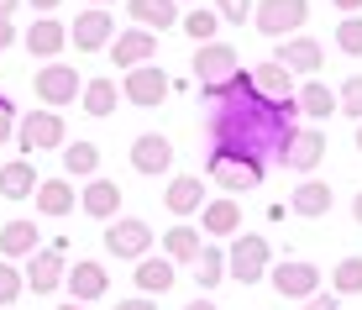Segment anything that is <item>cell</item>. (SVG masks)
<instances>
[{"label": "cell", "mask_w": 362, "mask_h": 310, "mask_svg": "<svg viewBox=\"0 0 362 310\" xmlns=\"http://www.w3.org/2000/svg\"><path fill=\"white\" fill-rule=\"evenodd\" d=\"M199 101L210 105V147H231V153H252L273 163L284 137L299 121V101H268L257 90L252 69H236L226 84L199 90Z\"/></svg>", "instance_id": "1"}, {"label": "cell", "mask_w": 362, "mask_h": 310, "mask_svg": "<svg viewBox=\"0 0 362 310\" xmlns=\"http://www.w3.org/2000/svg\"><path fill=\"white\" fill-rule=\"evenodd\" d=\"M205 179L216 184L221 195H247L268 179V163L252 153H231V147H210V163H205Z\"/></svg>", "instance_id": "2"}, {"label": "cell", "mask_w": 362, "mask_h": 310, "mask_svg": "<svg viewBox=\"0 0 362 310\" xmlns=\"http://www.w3.org/2000/svg\"><path fill=\"white\" fill-rule=\"evenodd\" d=\"M268 268H273V247H268V237L263 231H236L231 237V247H226V279H236V284H263L268 279Z\"/></svg>", "instance_id": "3"}, {"label": "cell", "mask_w": 362, "mask_h": 310, "mask_svg": "<svg viewBox=\"0 0 362 310\" xmlns=\"http://www.w3.org/2000/svg\"><path fill=\"white\" fill-rule=\"evenodd\" d=\"M64 116L58 110H27V116L16 121V147L21 153H53V147H69V137H64Z\"/></svg>", "instance_id": "4"}, {"label": "cell", "mask_w": 362, "mask_h": 310, "mask_svg": "<svg viewBox=\"0 0 362 310\" xmlns=\"http://www.w3.org/2000/svg\"><path fill=\"white\" fill-rule=\"evenodd\" d=\"M32 90H37V105H42V110H64V105H74L84 95V84H79V69L42 64V69H37V79H32Z\"/></svg>", "instance_id": "5"}, {"label": "cell", "mask_w": 362, "mask_h": 310, "mask_svg": "<svg viewBox=\"0 0 362 310\" xmlns=\"http://www.w3.org/2000/svg\"><path fill=\"white\" fill-rule=\"evenodd\" d=\"M310 21V0H257L252 27L263 37H299V27Z\"/></svg>", "instance_id": "6"}, {"label": "cell", "mask_w": 362, "mask_h": 310, "mask_svg": "<svg viewBox=\"0 0 362 310\" xmlns=\"http://www.w3.org/2000/svg\"><path fill=\"white\" fill-rule=\"evenodd\" d=\"M268 284L284 300H310V294H320V268L310 263V258H279V263L268 268Z\"/></svg>", "instance_id": "7"}, {"label": "cell", "mask_w": 362, "mask_h": 310, "mask_svg": "<svg viewBox=\"0 0 362 310\" xmlns=\"http://www.w3.org/2000/svg\"><path fill=\"white\" fill-rule=\"evenodd\" d=\"M320 158H326V132L294 127L289 137H284V147H279V158H273V163H284L289 173H315Z\"/></svg>", "instance_id": "8"}, {"label": "cell", "mask_w": 362, "mask_h": 310, "mask_svg": "<svg viewBox=\"0 0 362 310\" xmlns=\"http://www.w3.org/2000/svg\"><path fill=\"white\" fill-rule=\"evenodd\" d=\"M105 253L142 263V258L153 253V226H147V221H136V216H116V221L105 226Z\"/></svg>", "instance_id": "9"}, {"label": "cell", "mask_w": 362, "mask_h": 310, "mask_svg": "<svg viewBox=\"0 0 362 310\" xmlns=\"http://www.w3.org/2000/svg\"><path fill=\"white\" fill-rule=\"evenodd\" d=\"M69 42L79 47V53H100V47H110V42H116V16L100 11V6L79 11V16L69 21Z\"/></svg>", "instance_id": "10"}, {"label": "cell", "mask_w": 362, "mask_h": 310, "mask_svg": "<svg viewBox=\"0 0 362 310\" xmlns=\"http://www.w3.org/2000/svg\"><path fill=\"white\" fill-rule=\"evenodd\" d=\"M168 90H173V79L158 64H147V69H132L127 79H121V101H132V105H142V110H153V105H163L168 101Z\"/></svg>", "instance_id": "11"}, {"label": "cell", "mask_w": 362, "mask_h": 310, "mask_svg": "<svg viewBox=\"0 0 362 310\" xmlns=\"http://www.w3.org/2000/svg\"><path fill=\"white\" fill-rule=\"evenodd\" d=\"M110 53V64H116L121 74H132V69H147L158 58V32H142V27H127L116 37V42L105 47Z\"/></svg>", "instance_id": "12"}, {"label": "cell", "mask_w": 362, "mask_h": 310, "mask_svg": "<svg viewBox=\"0 0 362 310\" xmlns=\"http://www.w3.org/2000/svg\"><path fill=\"white\" fill-rule=\"evenodd\" d=\"M132 168L147 173V179L173 173V142L163 137V132H136L132 137Z\"/></svg>", "instance_id": "13"}, {"label": "cell", "mask_w": 362, "mask_h": 310, "mask_svg": "<svg viewBox=\"0 0 362 310\" xmlns=\"http://www.w3.org/2000/svg\"><path fill=\"white\" fill-rule=\"evenodd\" d=\"M236 69H242V64H236L231 42H205V47H194V58H189V74L205 84V90H210V84H226Z\"/></svg>", "instance_id": "14"}, {"label": "cell", "mask_w": 362, "mask_h": 310, "mask_svg": "<svg viewBox=\"0 0 362 310\" xmlns=\"http://www.w3.org/2000/svg\"><path fill=\"white\" fill-rule=\"evenodd\" d=\"M64 279H69L64 242H53V247H37V253L27 258V289H37V294H53V289H64Z\"/></svg>", "instance_id": "15"}, {"label": "cell", "mask_w": 362, "mask_h": 310, "mask_svg": "<svg viewBox=\"0 0 362 310\" xmlns=\"http://www.w3.org/2000/svg\"><path fill=\"white\" fill-rule=\"evenodd\" d=\"M64 289H69L79 305H90V300H105V289H110V274L95 263V258H79V263H69V279H64Z\"/></svg>", "instance_id": "16"}, {"label": "cell", "mask_w": 362, "mask_h": 310, "mask_svg": "<svg viewBox=\"0 0 362 310\" xmlns=\"http://www.w3.org/2000/svg\"><path fill=\"white\" fill-rule=\"evenodd\" d=\"M279 64L289 69V74H305V79H315L320 64H326V47L315 42V37H284V47H279Z\"/></svg>", "instance_id": "17"}, {"label": "cell", "mask_w": 362, "mask_h": 310, "mask_svg": "<svg viewBox=\"0 0 362 310\" xmlns=\"http://www.w3.org/2000/svg\"><path fill=\"white\" fill-rule=\"evenodd\" d=\"M163 205H168V216H199L205 210V179L199 173H173L163 190Z\"/></svg>", "instance_id": "18"}, {"label": "cell", "mask_w": 362, "mask_h": 310, "mask_svg": "<svg viewBox=\"0 0 362 310\" xmlns=\"http://www.w3.org/2000/svg\"><path fill=\"white\" fill-rule=\"evenodd\" d=\"M79 205H84V216H95V221H105V226H110V221L121 216V184L95 173V179L79 190Z\"/></svg>", "instance_id": "19"}, {"label": "cell", "mask_w": 362, "mask_h": 310, "mask_svg": "<svg viewBox=\"0 0 362 310\" xmlns=\"http://www.w3.org/2000/svg\"><path fill=\"white\" fill-rule=\"evenodd\" d=\"M127 16H132V27H142V32H173L179 27V0H127Z\"/></svg>", "instance_id": "20"}, {"label": "cell", "mask_w": 362, "mask_h": 310, "mask_svg": "<svg viewBox=\"0 0 362 310\" xmlns=\"http://www.w3.org/2000/svg\"><path fill=\"white\" fill-rule=\"evenodd\" d=\"M199 231L205 237H236L242 231V205H236V195H221V200H205V210H199Z\"/></svg>", "instance_id": "21"}, {"label": "cell", "mask_w": 362, "mask_h": 310, "mask_svg": "<svg viewBox=\"0 0 362 310\" xmlns=\"http://www.w3.org/2000/svg\"><path fill=\"white\" fill-rule=\"evenodd\" d=\"M289 205H294V216H310V221H320V216H331V205H336V190L326 179H299L294 184V195H289Z\"/></svg>", "instance_id": "22"}, {"label": "cell", "mask_w": 362, "mask_h": 310, "mask_svg": "<svg viewBox=\"0 0 362 310\" xmlns=\"http://www.w3.org/2000/svg\"><path fill=\"white\" fill-rule=\"evenodd\" d=\"M64 47H69V27L58 16H37L27 27V53L32 58H58Z\"/></svg>", "instance_id": "23"}, {"label": "cell", "mask_w": 362, "mask_h": 310, "mask_svg": "<svg viewBox=\"0 0 362 310\" xmlns=\"http://www.w3.org/2000/svg\"><path fill=\"white\" fill-rule=\"evenodd\" d=\"M199 253H205V231L189 226V221H179V226L163 231V258H173V263H199Z\"/></svg>", "instance_id": "24"}, {"label": "cell", "mask_w": 362, "mask_h": 310, "mask_svg": "<svg viewBox=\"0 0 362 310\" xmlns=\"http://www.w3.org/2000/svg\"><path fill=\"white\" fill-rule=\"evenodd\" d=\"M37 210H42V216H74V210H79V190H74L64 173H53V179L37 184Z\"/></svg>", "instance_id": "25"}, {"label": "cell", "mask_w": 362, "mask_h": 310, "mask_svg": "<svg viewBox=\"0 0 362 310\" xmlns=\"http://www.w3.org/2000/svg\"><path fill=\"white\" fill-rule=\"evenodd\" d=\"M37 247H42V242H37V221L16 216V221L0 226V258H32Z\"/></svg>", "instance_id": "26"}, {"label": "cell", "mask_w": 362, "mask_h": 310, "mask_svg": "<svg viewBox=\"0 0 362 310\" xmlns=\"http://www.w3.org/2000/svg\"><path fill=\"white\" fill-rule=\"evenodd\" d=\"M294 101H299V116H310V121H326L331 110H341V105H336V90L320 84V79H305L294 90Z\"/></svg>", "instance_id": "27"}, {"label": "cell", "mask_w": 362, "mask_h": 310, "mask_svg": "<svg viewBox=\"0 0 362 310\" xmlns=\"http://www.w3.org/2000/svg\"><path fill=\"white\" fill-rule=\"evenodd\" d=\"M27 195H37V168L27 158H11L0 168V200H27Z\"/></svg>", "instance_id": "28"}, {"label": "cell", "mask_w": 362, "mask_h": 310, "mask_svg": "<svg viewBox=\"0 0 362 310\" xmlns=\"http://www.w3.org/2000/svg\"><path fill=\"white\" fill-rule=\"evenodd\" d=\"M252 79H257V90H263L268 101H294V90H299V84H294V74L284 69L279 58H268V64H257V69H252Z\"/></svg>", "instance_id": "29"}, {"label": "cell", "mask_w": 362, "mask_h": 310, "mask_svg": "<svg viewBox=\"0 0 362 310\" xmlns=\"http://www.w3.org/2000/svg\"><path fill=\"white\" fill-rule=\"evenodd\" d=\"M173 258H142L136 263V294H168L173 289Z\"/></svg>", "instance_id": "30"}, {"label": "cell", "mask_w": 362, "mask_h": 310, "mask_svg": "<svg viewBox=\"0 0 362 310\" xmlns=\"http://www.w3.org/2000/svg\"><path fill=\"white\" fill-rule=\"evenodd\" d=\"M79 105H84V116H110V110L121 105V90H116V79H84V95H79Z\"/></svg>", "instance_id": "31"}, {"label": "cell", "mask_w": 362, "mask_h": 310, "mask_svg": "<svg viewBox=\"0 0 362 310\" xmlns=\"http://www.w3.org/2000/svg\"><path fill=\"white\" fill-rule=\"evenodd\" d=\"M194 279H199V294L216 289V284L226 279V247L205 242V253H199V263H194Z\"/></svg>", "instance_id": "32"}, {"label": "cell", "mask_w": 362, "mask_h": 310, "mask_svg": "<svg viewBox=\"0 0 362 310\" xmlns=\"http://www.w3.org/2000/svg\"><path fill=\"white\" fill-rule=\"evenodd\" d=\"M64 173H84V184L100 173V147L95 142H69L64 147Z\"/></svg>", "instance_id": "33"}, {"label": "cell", "mask_w": 362, "mask_h": 310, "mask_svg": "<svg viewBox=\"0 0 362 310\" xmlns=\"http://www.w3.org/2000/svg\"><path fill=\"white\" fill-rule=\"evenodd\" d=\"M179 27L189 32L199 47H205V42H216V32H221V16H216L210 6H194V11H184V21H179Z\"/></svg>", "instance_id": "34"}, {"label": "cell", "mask_w": 362, "mask_h": 310, "mask_svg": "<svg viewBox=\"0 0 362 310\" xmlns=\"http://www.w3.org/2000/svg\"><path fill=\"white\" fill-rule=\"evenodd\" d=\"M331 289L336 294H346V300H352V294H362V258L352 253V258H336V268H331Z\"/></svg>", "instance_id": "35"}, {"label": "cell", "mask_w": 362, "mask_h": 310, "mask_svg": "<svg viewBox=\"0 0 362 310\" xmlns=\"http://www.w3.org/2000/svg\"><path fill=\"white\" fill-rule=\"evenodd\" d=\"M21 289H27V274H21L16 263H6V258H0V305H16Z\"/></svg>", "instance_id": "36"}, {"label": "cell", "mask_w": 362, "mask_h": 310, "mask_svg": "<svg viewBox=\"0 0 362 310\" xmlns=\"http://www.w3.org/2000/svg\"><path fill=\"white\" fill-rule=\"evenodd\" d=\"M336 47L352 53V58H362V16H341V27H336Z\"/></svg>", "instance_id": "37"}, {"label": "cell", "mask_w": 362, "mask_h": 310, "mask_svg": "<svg viewBox=\"0 0 362 310\" xmlns=\"http://www.w3.org/2000/svg\"><path fill=\"white\" fill-rule=\"evenodd\" d=\"M336 105H341V116L362 121V74H352V79L341 84V95H336Z\"/></svg>", "instance_id": "38"}, {"label": "cell", "mask_w": 362, "mask_h": 310, "mask_svg": "<svg viewBox=\"0 0 362 310\" xmlns=\"http://www.w3.org/2000/svg\"><path fill=\"white\" fill-rule=\"evenodd\" d=\"M257 11V0H216V16L231 21V27H247V16Z\"/></svg>", "instance_id": "39"}, {"label": "cell", "mask_w": 362, "mask_h": 310, "mask_svg": "<svg viewBox=\"0 0 362 310\" xmlns=\"http://www.w3.org/2000/svg\"><path fill=\"white\" fill-rule=\"evenodd\" d=\"M16 121H21V116H16V105H11L6 95H0V142H11V137H16Z\"/></svg>", "instance_id": "40"}, {"label": "cell", "mask_w": 362, "mask_h": 310, "mask_svg": "<svg viewBox=\"0 0 362 310\" xmlns=\"http://www.w3.org/2000/svg\"><path fill=\"white\" fill-rule=\"evenodd\" d=\"M299 310H341V300H331V294H310Z\"/></svg>", "instance_id": "41"}, {"label": "cell", "mask_w": 362, "mask_h": 310, "mask_svg": "<svg viewBox=\"0 0 362 310\" xmlns=\"http://www.w3.org/2000/svg\"><path fill=\"white\" fill-rule=\"evenodd\" d=\"M116 310H158L153 294H136V300H116Z\"/></svg>", "instance_id": "42"}, {"label": "cell", "mask_w": 362, "mask_h": 310, "mask_svg": "<svg viewBox=\"0 0 362 310\" xmlns=\"http://www.w3.org/2000/svg\"><path fill=\"white\" fill-rule=\"evenodd\" d=\"M21 6H32V11H37V16H53V11H58V6H64V0H21Z\"/></svg>", "instance_id": "43"}, {"label": "cell", "mask_w": 362, "mask_h": 310, "mask_svg": "<svg viewBox=\"0 0 362 310\" xmlns=\"http://www.w3.org/2000/svg\"><path fill=\"white\" fill-rule=\"evenodd\" d=\"M336 11H341V16H362V0H331Z\"/></svg>", "instance_id": "44"}, {"label": "cell", "mask_w": 362, "mask_h": 310, "mask_svg": "<svg viewBox=\"0 0 362 310\" xmlns=\"http://www.w3.org/2000/svg\"><path fill=\"white\" fill-rule=\"evenodd\" d=\"M11 42H16V27H11V21H0V53H6Z\"/></svg>", "instance_id": "45"}, {"label": "cell", "mask_w": 362, "mask_h": 310, "mask_svg": "<svg viewBox=\"0 0 362 310\" xmlns=\"http://www.w3.org/2000/svg\"><path fill=\"white\" fill-rule=\"evenodd\" d=\"M16 6H21V0H0V21H11V16H16Z\"/></svg>", "instance_id": "46"}, {"label": "cell", "mask_w": 362, "mask_h": 310, "mask_svg": "<svg viewBox=\"0 0 362 310\" xmlns=\"http://www.w3.org/2000/svg\"><path fill=\"white\" fill-rule=\"evenodd\" d=\"M184 310H221V305H216V300H205V294H199V300H189Z\"/></svg>", "instance_id": "47"}, {"label": "cell", "mask_w": 362, "mask_h": 310, "mask_svg": "<svg viewBox=\"0 0 362 310\" xmlns=\"http://www.w3.org/2000/svg\"><path fill=\"white\" fill-rule=\"evenodd\" d=\"M352 221H357V226H362V190L352 195Z\"/></svg>", "instance_id": "48"}, {"label": "cell", "mask_w": 362, "mask_h": 310, "mask_svg": "<svg viewBox=\"0 0 362 310\" xmlns=\"http://www.w3.org/2000/svg\"><path fill=\"white\" fill-rule=\"evenodd\" d=\"M58 310H90V305H79V300H58Z\"/></svg>", "instance_id": "49"}, {"label": "cell", "mask_w": 362, "mask_h": 310, "mask_svg": "<svg viewBox=\"0 0 362 310\" xmlns=\"http://www.w3.org/2000/svg\"><path fill=\"white\" fill-rule=\"evenodd\" d=\"M352 142H357V153H362V121H357V132H352Z\"/></svg>", "instance_id": "50"}, {"label": "cell", "mask_w": 362, "mask_h": 310, "mask_svg": "<svg viewBox=\"0 0 362 310\" xmlns=\"http://www.w3.org/2000/svg\"><path fill=\"white\" fill-rule=\"evenodd\" d=\"M90 6H100V11H105V6H116V0H90Z\"/></svg>", "instance_id": "51"}]
</instances>
